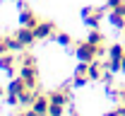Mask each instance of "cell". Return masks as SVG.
<instances>
[{"label":"cell","instance_id":"7c38bea8","mask_svg":"<svg viewBox=\"0 0 125 116\" xmlns=\"http://www.w3.org/2000/svg\"><path fill=\"white\" fill-rule=\"evenodd\" d=\"M123 56H125V46H120V44L108 46V58H111V61H120Z\"/></svg>","mask_w":125,"mask_h":116},{"label":"cell","instance_id":"ba28073f","mask_svg":"<svg viewBox=\"0 0 125 116\" xmlns=\"http://www.w3.org/2000/svg\"><path fill=\"white\" fill-rule=\"evenodd\" d=\"M27 87H29V85H27V80H24V77L19 75L17 80H12V82H10V87H7V92H10V94H19V92H24Z\"/></svg>","mask_w":125,"mask_h":116},{"label":"cell","instance_id":"5b68a950","mask_svg":"<svg viewBox=\"0 0 125 116\" xmlns=\"http://www.w3.org/2000/svg\"><path fill=\"white\" fill-rule=\"evenodd\" d=\"M48 106H51V97H46V94H36V99L31 104V109L39 116H48Z\"/></svg>","mask_w":125,"mask_h":116},{"label":"cell","instance_id":"52a82bcc","mask_svg":"<svg viewBox=\"0 0 125 116\" xmlns=\"http://www.w3.org/2000/svg\"><path fill=\"white\" fill-rule=\"evenodd\" d=\"M22 24H24V27H36V24H39V17L34 15V12H31L29 7H22Z\"/></svg>","mask_w":125,"mask_h":116},{"label":"cell","instance_id":"ffe728a7","mask_svg":"<svg viewBox=\"0 0 125 116\" xmlns=\"http://www.w3.org/2000/svg\"><path fill=\"white\" fill-rule=\"evenodd\" d=\"M17 116H27V111H22V114H17Z\"/></svg>","mask_w":125,"mask_h":116},{"label":"cell","instance_id":"ac0fdd59","mask_svg":"<svg viewBox=\"0 0 125 116\" xmlns=\"http://www.w3.org/2000/svg\"><path fill=\"white\" fill-rule=\"evenodd\" d=\"M115 97L120 99V104H123V102H125V85H123V87H120V90H115Z\"/></svg>","mask_w":125,"mask_h":116},{"label":"cell","instance_id":"6da1fadb","mask_svg":"<svg viewBox=\"0 0 125 116\" xmlns=\"http://www.w3.org/2000/svg\"><path fill=\"white\" fill-rule=\"evenodd\" d=\"M77 58L92 63L94 58H99V46H94L92 41H82V44H77Z\"/></svg>","mask_w":125,"mask_h":116},{"label":"cell","instance_id":"4fadbf2b","mask_svg":"<svg viewBox=\"0 0 125 116\" xmlns=\"http://www.w3.org/2000/svg\"><path fill=\"white\" fill-rule=\"evenodd\" d=\"M65 114V104H55V102H51V106H48V116H62Z\"/></svg>","mask_w":125,"mask_h":116},{"label":"cell","instance_id":"277c9868","mask_svg":"<svg viewBox=\"0 0 125 116\" xmlns=\"http://www.w3.org/2000/svg\"><path fill=\"white\" fill-rule=\"evenodd\" d=\"M34 34H36V39L55 36V24H53V22H41V19H39V24L34 27Z\"/></svg>","mask_w":125,"mask_h":116},{"label":"cell","instance_id":"7402d4cb","mask_svg":"<svg viewBox=\"0 0 125 116\" xmlns=\"http://www.w3.org/2000/svg\"><path fill=\"white\" fill-rule=\"evenodd\" d=\"M0 2H2V0H0Z\"/></svg>","mask_w":125,"mask_h":116},{"label":"cell","instance_id":"30bf717a","mask_svg":"<svg viewBox=\"0 0 125 116\" xmlns=\"http://www.w3.org/2000/svg\"><path fill=\"white\" fill-rule=\"evenodd\" d=\"M51 102H55V104H65V106H67V102H70V90L65 87V90L53 92V94H51Z\"/></svg>","mask_w":125,"mask_h":116},{"label":"cell","instance_id":"3957f363","mask_svg":"<svg viewBox=\"0 0 125 116\" xmlns=\"http://www.w3.org/2000/svg\"><path fill=\"white\" fill-rule=\"evenodd\" d=\"M17 39H19V44L24 46V49H29L31 44L36 41V34H34V27H24L22 24V29H17V34H15Z\"/></svg>","mask_w":125,"mask_h":116},{"label":"cell","instance_id":"44dd1931","mask_svg":"<svg viewBox=\"0 0 125 116\" xmlns=\"http://www.w3.org/2000/svg\"><path fill=\"white\" fill-rule=\"evenodd\" d=\"M0 97H2V87H0Z\"/></svg>","mask_w":125,"mask_h":116},{"label":"cell","instance_id":"2e32d148","mask_svg":"<svg viewBox=\"0 0 125 116\" xmlns=\"http://www.w3.org/2000/svg\"><path fill=\"white\" fill-rule=\"evenodd\" d=\"M10 46H7V36H0V53H7Z\"/></svg>","mask_w":125,"mask_h":116},{"label":"cell","instance_id":"9c48e42d","mask_svg":"<svg viewBox=\"0 0 125 116\" xmlns=\"http://www.w3.org/2000/svg\"><path fill=\"white\" fill-rule=\"evenodd\" d=\"M15 65V56H12V51H7V53H0V70H5V73H10Z\"/></svg>","mask_w":125,"mask_h":116},{"label":"cell","instance_id":"7a4b0ae2","mask_svg":"<svg viewBox=\"0 0 125 116\" xmlns=\"http://www.w3.org/2000/svg\"><path fill=\"white\" fill-rule=\"evenodd\" d=\"M82 17L89 27H99L104 19V7H87V10H82Z\"/></svg>","mask_w":125,"mask_h":116},{"label":"cell","instance_id":"e0dca14e","mask_svg":"<svg viewBox=\"0 0 125 116\" xmlns=\"http://www.w3.org/2000/svg\"><path fill=\"white\" fill-rule=\"evenodd\" d=\"M125 0H108V2H106V5H108L111 10H115V7H120V5H123Z\"/></svg>","mask_w":125,"mask_h":116},{"label":"cell","instance_id":"d6986e66","mask_svg":"<svg viewBox=\"0 0 125 116\" xmlns=\"http://www.w3.org/2000/svg\"><path fill=\"white\" fill-rule=\"evenodd\" d=\"M118 114H120V116H125V102L120 104V106H118Z\"/></svg>","mask_w":125,"mask_h":116},{"label":"cell","instance_id":"9a60e30c","mask_svg":"<svg viewBox=\"0 0 125 116\" xmlns=\"http://www.w3.org/2000/svg\"><path fill=\"white\" fill-rule=\"evenodd\" d=\"M19 61H22V65H36L34 56H31V53H24V51H22V58H19Z\"/></svg>","mask_w":125,"mask_h":116},{"label":"cell","instance_id":"5bb4252c","mask_svg":"<svg viewBox=\"0 0 125 116\" xmlns=\"http://www.w3.org/2000/svg\"><path fill=\"white\" fill-rule=\"evenodd\" d=\"M55 39L60 41L62 46H70V44H72V36H70V34H65V32H55Z\"/></svg>","mask_w":125,"mask_h":116},{"label":"cell","instance_id":"8992f818","mask_svg":"<svg viewBox=\"0 0 125 116\" xmlns=\"http://www.w3.org/2000/svg\"><path fill=\"white\" fill-rule=\"evenodd\" d=\"M19 75L27 80V85H29V87H36V68H34V65H22Z\"/></svg>","mask_w":125,"mask_h":116},{"label":"cell","instance_id":"8fae6325","mask_svg":"<svg viewBox=\"0 0 125 116\" xmlns=\"http://www.w3.org/2000/svg\"><path fill=\"white\" fill-rule=\"evenodd\" d=\"M87 41H92L94 46H104L106 36H104V32H101V29H92V32H89V36H87Z\"/></svg>","mask_w":125,"mask_h":116}]
</instances>
